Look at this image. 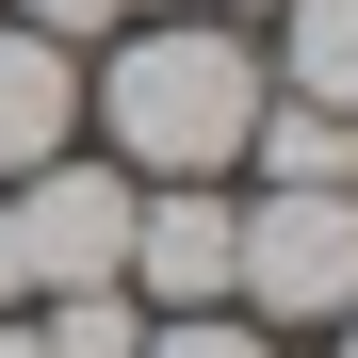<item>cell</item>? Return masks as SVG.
<instances>
[{
    "label": "cell",
    "instance_id": "cell-6",
    "mask_svg": "<svg viewBox=\"0 0 358 358\" xmlns=\"http://www.w3.org/2000/svg\"><path fill=\"white\" fill-rule=\"evenodd\" d=\"M245 147L277 163V196H342V179H358V114H326V98H261Z\"/></svg>",
    "mask_w": 358,
    "mask_h": 358
},
{
    "label": "cell",
    "instance_id": "cell-9",
    "mask_svg": "<svg viewBox=\"0 0 358 358\" xmlns=\"http://www.w3.org/2000/svg\"><path fill=\"white\" fill-rule=\"evenodd\" d=\"M147 358H261V326H228V310H179V326H147Z\"/></svg>",
    "mask_w": 358,
    "mask_h": 358
},
{
    "label": "cell",
    "instance_id": "cell-11",
    "mask_svg": "<svg viewBox=\"0 0 358 358\" xmlns=\"http://www.w3.org/2000/svg\"><path fill=\"white\" fill-rule=\"evenodd\" d=\"M17 293H33V261H17V196H0V310H17Z\"/></svg>",
    "mask_w": 358,
    "mask_h": 358
},
{
    "label": "cell",
    "instance_id": "cell-14",
    "mask_svg": "<svg viewBox=\"0 0 358 358\" xmlns=\"http://www.w3.org/2000/svg\"><path fill=\"white\" fill-rule=\"evenodd\" d=\"M342 358H358V310H342Z\"/></svg>",
    "mask_w": 358,
    "mask_h": 358
},
{
    "label": "cell",
    "instance_id": "cell-2",
    "mask_svg": "<svg viewBox=\"0 0 358 358\" xmlns=\"http://www.w3.org/2000/svg\"><path fill=\"white\" fill-rule=\"evenodd\" d=\"M228 293H245L261 326H342L358 310V179H342V196H261Z\"/></svg>",
    "mask_w": 358,
    "mask_h": 358
},
{
    "label": "cell",
    "instance_id": "cell-5",
    "mask_svg": "<svg viewBox=\"0 0 358 358\" xmlns=\"http://www.w3.org/2000/svg\"><path fill=\"white\" fill-rule=\"evenodd\" d=\"M66 131H82V66H66V33L0 17V179L66 163Z\"/></svg>",
    "mask_w": 358,
    "mask_h": 358
},
{
    "label": "cell",
    "instance_id": "cell-12",
    "mask_svg": "<svg viewBox=\"0 0 358 358\" xmlns=\"http://www.w3.org/2000/svg\"><path fill=\"white\" fill-rule=\"evenodd\" d=\"M0 358H49V342H33V326H0Z\"/></svg>",
    "mask_w": 358,
    "mask_h": 358
},
{
    "label": "cell",
    "instance_id": "cell-7",
    "mask_svg": "<svg viewBox=\"0 0 358 358\" xmlns=\"http://www.w3.org/2000/svg\"><path fill=\"white\" fill-rule=\"evenodd\" d=\"M277 82L293 98H326V114H358V0H277Z\"/></svg>",
    "mask_w": 358,
    "mask_h": 358
},
{
    "label": "cell",
    "instance_id": "cell-1",
    "mask_svg": "<svg viewBox=\"0 0 358 358\" xmlns=\"http://www.w3.org/2000/svg\"><path fill=\"white\" fill-rule=\"evenodd\" d=\"M261 49L245 33H114V82H98V131L114 163H147V179H212V163H245V114H261Z\"/></svg>",
    "mask_w": 358,
    "mask_h": 358
},
{
    "label": "cell",
    "instance_id": "cell-4",
    "mask_svg": "<svg viewBox=\"0 0 358 358\" xmlns=\"http://www.w3.org/2000/svg\"><path fill=\"white\" fill-rule=\"evenodd\" d=\"M228 277H245V212H228L212 179L131 196V293H163V310H228Z\"/></svg>",
    "mask_w": 358,
    "mask_h": 358
},
{
    "label": "cell",
    "instance_id": "cell-3",
    "mask_svg": "<svg viewBox=\"0 0 358 358\" xmlns=\"http://www.w3.org/2000/svg\"><path fill=\"white\" fill-rule=\"evenodd\" d=\"M17 261H33V293H114V277H131V179H114V163H33Z\"/></svg>",
    "mask_w": 358,
    "mask_h": 358
},
{
    "label": "cell",
    "instance_id": "cell-13",
    "mask_svg": "<svg viewBox=\"0 0 358 358\" xmlns=\"http://www.w3.org/2000/svg\"><path fill=\"white\" fill-rule=\"evenodd\" d=\"M228 17H277V0H228Z\"/></svg>",
    "mask_w": 358,
    "mask_h": 358
},
{
    "label": "cell",
    "instance_id": "cell-8",
    "mask_svg": "<svg viewBox=\"0 0 358 358\" xmlns=\"http://www.w3.org/2000/svg\"><path fill=\"white\" fill-rule=\"evenodd\" d=\"M33 342H49V358H147V310H131V293H49Z\"/></svg>",
    "mask_w": 358,
    "mask_h": 358
},
{
    "label": "cell",
    "instance_id": "cell-10",
    "mask_svg": "<svg viewBox=\"0 0 358 358\" xmlns=\"http://www.w3.org/2000/svg\"><path fill=\"white\" fill-rule=\"evenodd\" d=\"M17 17H33V33H114L131 0H17Z\"/></svg>",
    "mask_w": 358,
    "mask_h": 358
}]
</instances>
